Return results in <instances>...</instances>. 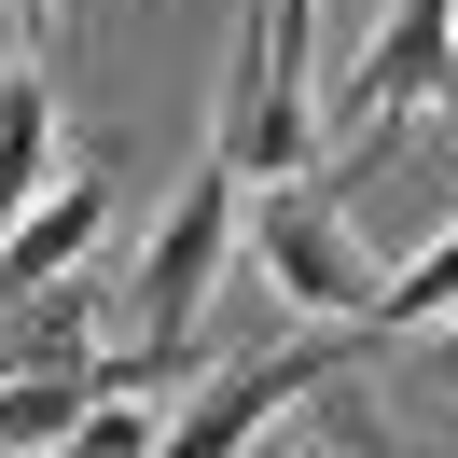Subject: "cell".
Here are the masks:
<instances>
[{"instance_id": "6da1fadb", "label": "cell", "mask_w": 458, "mask_h": 458, "mask_svg": "<svg viewBox=\"0 0 458 458\" xmlns=\"http://www.w3.org/2000/svg\"><path fill=\"white\" fill-rule=\"evenodd\" d=\"M403 112H458V0H389L361 29V56L334 70V125H347L334 181H361Z\"/></svg>"}, {"instance_id": "7a4b0ae2", "label": "cell", "mask_w": 458, "mask_h": 458, "mask_svg": "<svg viewBox=\"0 0 458 458\" xmlns=\"http://www.w3.org/2000/svg\"><path fill=\"white\" fill-rule=\"evenodd\" d=\"M250 264L278 278V306H292V319H375V306H389V264L347 236L334 167H306V181H264V208H250Z\"/></svg>"}, {"instance_id": "3957f363", "label": "cell", "mask_w": 458, "mask_h": 458, "mask_svg": "<svg viewBox=\"0 0 458 458\" xmlns=\"http://www.w3.org/2000/svg\"><path fill=\"white\" fill-rule=\"evenodd\" d=\"M236 153H208L195 181L167 195V223H153V250H140V306H153V347H195V319H208V292H223V250L250 236V195H236Z\"/></svg>"}, {"instance_id": "277c9868", "label": "cell", "mask_w": 458, "mask_h": 458, "mask_svg": "<svg viewBox=\"0 0 458 458\" xmlns=\"http://www.w3.org/2000/svg\"><path fill=\"white\" fill-rule=\"evenodd\" d=\"M361 347H375V319H319L306 347H264V361H236L223 389L181 417V458H223V445H250V430H278L306 389H334V375H361Z\"/></svg>"}, {"instance_id": "5b68a950", "label": "cell", "mask_w": 458, "mask_h": 458, "mask_svg": "<svg viewBox=\"0 0 458 458\" xmlns=\"http://www.w3.org/2000/svg\"><path fill=\"white\" fill-rule=\"evenodd\" d=\"M98 223H112V181H98V167H70V181H42V195L14 208V236H0V278H14V292H42V278H70V264L98 250Z\"/></svg>"}, {"instance_id": "8992f818", "label": "cell", "mask_w": 458, "mask_h": 458, "mask_svg": "<svg viewBox=\"0 0 458 458\" xmlns=\"http://www.w3.org/2000/svg\"><path fill=\"white\" fill-rule=\"evenodd\" d=\"M14 361L98 375V292H84V264H70V278H42V292H14Z\"/></svg>"}, {"instance_id": "52a82bcc", "label": "cell", "mask_w": 458, "mask_h": 458, "mask_svg": "<svg viewBox=\"0 0 458 458\" xmlns=\"http://www.w3.org/2000/svg\"><path fill=\"white\" fill-rule=\"evenodd\" d=\"M84 403H98V375H42V361H14V403H0V430L14 445H84Z\"/></svg>"}, {"instance_id": "ba28073f", "label": "cell", "mask_w": 458, "mask_h": 458, "mask_svg": "<svg viewBox=\"0 0 458 458\" xmlns=\"http://www.w3.org/2000/svg\"><path fill=\"white\" fill-rule=\"evenodd\" d=\"M403 319H458V223H445V236H430V250H417V264L389 278V306H375V334H403Z\"/></svg>"}, {"instance_id": "9c48e42d", "label": "cell", "mask_w": 458, "mask_h": 458, "mask_svg": "<svg viewBox=\"0 0 458 458\" xmlns=\"http://www.w3.org/2000/svg\"><path fill=\"white\" fill-rule=\"evenodd\" d=\"M84 445H98V458H153V445H181V430L140 417V403H84Z\"/></svg>"}, {"instance_id": "30bf717a", "label": "cell", "mask_w": 458, "mask_h": 458, "mask_svg": "<svg viewBox=\"0 0 458 458\" xmlns=\"http://www.w3.org/2000/svg\"><path fill=\"white\" fill-rule=\"evenodd\" d=\"M14 56H56V0H14Z\"/></svg>"}, {"instance_id": "8fae6325", "label": "cell", "mask_w": 458, "mask_h": 458, "mask_svg": "<svg viewBox=\"0 0 458 458\" xmlns=\"http://www.w3.org/2000/svg\"><path fill=\"white\" fill-rule=\"evenodd\" d=\"M445 375H458V319H445Z\"/></svg>"}]
</instances>
